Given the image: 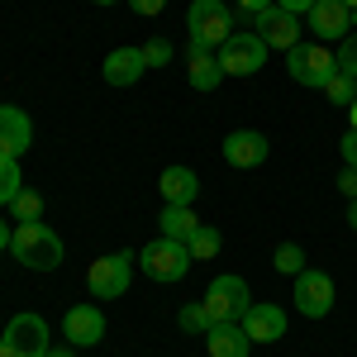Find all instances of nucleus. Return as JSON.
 Listing matches in <instances>:
<instances>
[{"label": "nucleus", "instance_id": "cd10ccee", "mask_svg": "<svg viewBox=\"0 0 357 357\" xmlns=\"http://www.w3.org/2000/svg\"><path fill=\"white\" fill-rule=\"evenodd\" d=\"M143 62H148V67H167V62H172V38H153V43H143Z\"/></svg>", "mask_w": 357, "mask_h": 357}, {"label": "nucleus", "instance_id": "20e7f679", "mask_svg": "<svg viewBox=\"0 0 357 357\" xmlns=\"http://www.w3.org/2000/svg\"><path fill=\"white\" fill-rule=\"evenodd\" d=\"M200 305H205L210 324H243V314L252 310V296H248L243 276H215Z\"/></svg>", "mask_w": 357, "mask_h": 357}, {"label": "nucleus", "instance_id": "39448f33", "mask_svg": "<svg viewBox=\"0 0 357 357\" xmlns=\"http://www.w3.org/2000/svg\"><path fill=\"white\" fill-rule=\"evenodd\" d=\"M286 72H291V82H296V86H314V91H324L329 77H338V62H333V53L314 38V43H296V48L286 53Z\"/></svg>", "mask_w": 357, "mask_h": 357}, {"label": "nucleus", "instance_id": "2eb2a0df", "mask_svg": "<svg viewBox=\"0 0 357 357\" xmlns=\"http://www.w3.org/2000/svg\"><path fill=\"white\" fill-rule=\"evenodd\" d=\"M243 329H248L252 343H276V338L286 333V310H281V305H267V301L252 305L243 314Z\"/></svg>", "mask_w": 357, "mask_h": 357}, {"label": "nucleus", "instance_id": "2f4dec72", "mask_svg": "<svg viewBox=\"0 0 357 357\" xmlns=\"http://www.w3.org/2000/svg\"><path fill=\"white\" fill-rule=\"evenodd\" d=\"M343 162L357 167V129H348V134H343Z\"/></svg>", "mask_w": 357, "mask_h": 357}, {"label": "nucleus", "instance_id": "ddd939ff", "mask_svg": "<svg viewBox=\"0 0 357 357\" xmlns=\"http://www.w3.org/2000/svg\"><path fill=\"white\" fill-rule=\"evenodd\" d=\"M62 333H67L72 348H96V343L105 338V314H100V305H72L67 319H62Z\"/></svg>", "mask_w": 357, "mask_h": 357}, {"label": "nucleus", "instance_id": "aec40b11", "mask_svg": "<svg viewBox=\"0 0 357 357\" xmlns=\"http://www.w3.org/2000/svg\"><path fill=\"white\" fill-rule=\"evenodd\" d=\"M186 82L195 86V91H215V86L224 82V67L215 53H191V67H186Z\"/></svg>", "mask_w": 357, "mask_h": 357}, {"label": "nucleus", "instance_id": "c756f323", "mask_svg": "<svg viewBox=\"0 0 357 357\" xmlns=\"http://www.w3.org/2000/svg\"><path fill=\"white\" fill-rule=\"evenodd\" d=\"M234 5H238V15H248V20H257L262 10H272L276 0H234Z\"/></svg>", "mask_w": 357, "mask_h": 357}, {"label": "nucleus", "instance_id": "5701e85b", "mask_svg": "<svg viewBox=\"0 0 357 357\" xmlns=\"http://www.w3.org/2000/svg\"><path fill=\"white\" fill-rule=\"evenodd\" d=\"M10 210H15V220H20V224L43 220V195H38V191H29V186H24V191H20L15 200H10Z\"/></svg>", "mask_w": 357, "mask_h": 357}, {"label": "nucleus", "instance_id": "e433bc0d", "mask_svg": "<svg viewBox=\"0 0 357 357\" xmlns=\"http://www.w3.org/2000/svg\"><path fill=\"white\" fill-rule=\"evenodd\" d=\"M348 114H353V129H357V100H353V105H348Z\"/></svg>", "mask_w": 357, "mask_h": 357}, {"label": "nucleus", "instance_id": "6e6552de", "mask_svg": "<svg viewBox=\"0 0 357 357\" xmlns=\"http://www.w3.org/2000/svg\"><path fill=\"white\" fill-rule=\"evenodd\" d=\"M129 276H134V252H105V257H96V262H91L86 286H91V296L114 301V296H124V291H129Z\"/></svg>", "mask_w": 357, "mask_h": 357}, {"label": "nucleus", "instance_id": "58836bf2", "mask_svg": "<svg viewBox=\"0 0 357 357\" xmlns=\"http://www.w3.org/2000/svg\"><path fill=\"white\" fill-rule=\"evenodd\" d=\"M96 5H114V0H96Z\"/></svg>", "mask_w": 357, "mask_h": 357}, {"label": "nucleus", "instance_id": "f03ea898", "mask_svg": "<svg viewBox=\"0 0 357 357\" xmlns=\"http://www.w3.org/2000/svg\"><path fill=\"white\" fill-rule=\"evenodd\" d=\"M10 248H15V257L24 262L29 272H57V267H62V238H57L43 220L20 224L15 238H10Z\"/></svg>", "mask_w": 357, "mask_h": 357}, {"label": "nucleus", "instance_id": "72a5a7b5", "mask_svg": "<svg viewBox=\"0 0 357 357\" xmlns=\"http://www.w3.org/2000/svg\"><path fill=\"white\" fill-rule=\"evenodd\" d=\"M10 238H15V229H10V224L0 220V252H5V248H10Z\"/></svg>", "mask_w": 357, "mask_h": 357}, {"label": "nucleus", "instance_id": "c9c22d12", "mask_svg": "<svg viewBox=\"0 0 357 357\" xmlns=\"http://www.w3.org/2000/svg\"><path fill=\"white\" fill-rule=\"evenodd\" d=\"M348 224L357 229V200H348Z\"/></svg>", "mask_w": 357, "mask_h": 357}, {"label": "nucleus", "instance_id": "4468645a", "mask_svg": "<svg viewBox=\"0 0 357 357\" xmlns=\"http://www.w3.org/2000/svg\"><path fill=\"white\" fill-rule=\"evenodd\" d=\"M33 143V119L20 105H0V158H24Z\"/></svg>", "mask_w": 357, "mask_h": 357}, {"label": "nucleus", "instance_id": "dca6fc26", "mask_svg": "<svg viewBox=\"0 0 357 357\" xmlns=\"http://www.w3.org/2000/svg\"><path fill=\"white\" fill-rule=\"evenodd\" d=\"M205 348H210V357H248L252 338H248L243 324H210L205 329Z\"/></svg>", "mask_w": 357, "mask_h": 357}, {"label": "nucleus", "instance_id": "a211bd4d", "mask_svg": "<svg viewBox=\"0 0 357 357\" xmlns=\"http://www.w3.org/2000/svg\"><path fill=\"white\" fill-rule=\"evenodd\" d=\"M158 191H162L167 205H191L195 195H200V176H195L191 167H167L162 176H158Z\"/></svg>", "mask_w": 357, "mask_h": 357}, {"label": "nucleus", "instance_id": "9d476101", "mask_svg": "<svg viewBox=\"0 0 357 357\" xmlns=\"http://www.w3.org/2000/svg\"><path fill=\"white\" fill-rule=\"evenodd\" d=\"M252 33H257L267 48H281V53H291V48L301 43V15H291V10L272 5V10H262V15L252 20Z\"/></svg>", "mask_w": 357, "mask_h": 357}, {"label": "nucleus", "instance_id": "1a4fd4ad", "mask_svg": "<svg viewBox=\"0 0 357 357\" xmlns=\"http://www.w3.org/2000/svg\"><path fill=\"white\" fill-rule=\"evenodd\" d=\"M296 310L305 319H324L333 310V276L319 272V267H305L296 276Z\"/></svg>", "mask_w": 357, "mask_h": 357}, {"label": "nucleus", "instance_id": "7c9ffc66", "mask_svg": "<svg viewBox=\"0 0 357 357\" xmlns=\"http://www.w3.org/2000/svg\"><path fill=\"white\" fill-rule=\"evenodd\" d=\"M338 191L348 195V200H357V167H343V176H338Z\"/></svg>", "mask_w": 357, "mask_h": 357}, {"label": "nucleus", "instance_id": "bb28decb", "mask_svg": "<svg viewBox=\"0 0 357 357\" xmlns=\"http://www.w3.org/2000/svg\"><path fill=\"white\" fill-rule=\"evenodd\" d=\"M176 324L186 333H205L210 329V314H205V305L195 301V305H181V314H176Z\"/></svg>", "mask_w": 357, "mask_h": 357}, {"label": "nucleus", "instance_id": "9b49d317", "mask_svg": "<svg viewBox=\"0 0 357 357\" xmlns=\"http://www.w3.org/2000/svg\"><path fill=\"white\" fill-rule=\"evenodd\" d=\"M353 10L348 5H338V0H314L310 5V33L319 38V43H343L348 33H353Z\"/></svg>", "mask_w": 357, "mask_h": 357}, {"label": "nucleus", "instance_id": "473e14b6", "mask_svg": "<svg viewBox=\"0 0 357 357\" xmlns=\"http://www.w3.org/2000/svg\"><path fill=\"white\" fill-rule=\"evenodd\" d=\"M276 5H281V10H291V15H310V5H314V0H276Z\"/></svg>", "mask_w": 357, "mask_h": 357}, {"label": "nucleus", "instance_id": "f3484780", "mask_svg": "<svg viewBox=\"0 0 357 357\" xmlns=\"http://www.w3.org/2000/svg\"><path fill=\"white\" fill-rule=\"evenodd\" d=\"M143 72H148L143 48H114V53L105 57V67H100V77H105L110 86H134Z\"/></svg>", "mask_w": 357, "mask_h": 357}, {"label": "nucleus", "instance_id": "4c0bfd02", "mask_svg": "<svg viewBox=\"0 0 357 357\" xmlns=\"http://www.w3.org/2000/svg\"><path fill=\"white\" fill-rule=\"evenodd\" d=\"M338 5H348V10H353V15H357V0H338Z\"/></svg>", "mask_w": 357, "mask_h": 357}, {"label": "nucleus", "instance_id": "423d86ee", "mask_svg": "<svg viewBox=\"0 0 357 357\" xmlns=\"http://www.w3.org/2000/svg\"><path fill=\"white\" fill-rule=\"evenodd\" d=\"M48 348H53V343H48V324H43V314H33V310L15 314V319L5 324V333H0V357H43Z\"/></svg>", "mask_w": 357, "mask_h": 357}, {"label": "nucleus", "instance_id": "0eeeda50", "mask_svg": "<svg viewBox=\"0 0 357 357\" xmlns=\"http://www.w3.org/2000/svg\"><path fill=\"white\" fill-rule=\"evenodd\" d=\"M267 43L252 33V29H234L229 38H224V48L215 57H220L224 77H252V72H262V62H267Z\"/></svg>", "mask_w": 357, "mask_h": 357}, {"label": "nucleus", "instance_id": "f704fd0d", "mask_svg": "<svg viewBox=\"0 0 357 357\" xmlns=\"http://www.w3.org/2000/svg\"><path fill=\"white\" fill-rule=\"evenodd\" d=\"M43 357H77V353H72V348H48Z\"/></svg>", "mask_w": 357, "mask_h": 357}, {"label": "nucleus", "instance_id": "b1692460", "mask_svg": "<svg viewBox=\"0 0 357 357\" xmlns=\"http://www.w3.org/2000/svg\"><path fill=\"white\" fill-rule=\"evenodd\" d=\"M272 267H276V272H286V276H301L305 272V248L301 243H281V248H276V257H272Z\"/></svg>", "mask_w": 357, "mask_h": 357}, {"label": "nucleus", "instance_id": "6ab92c4d", "mask_svg": "<svg viewBox=\"0 0 357 357\" xmlns=\"http://www.w3.org/2000/svg\"><path fill=\"white\" fill-rule=\"evenodd\" d=\"M162 238H176V243H191V234L200 229L191 205H162Z\"/></svg>", "mask_w": 357, "mask_h": 357}, {"label": "nucleus", "instance_id": "f257e3e1", "mask_svg": "<svg viewBox=\"0 0 357 357\" xmlns=\"http://www.w3.org/2000/svg\"><path fill=\"white\" fill-rule=\"evenodd\" d=\"M186 29H191V53H220L224 38L234 33V10L224 0H191Z\"/></svg>", "mask_w": 357, "mask_h": 357}, {"label": "nucleus", "instance_id": "c85d7f7f", "mask_svg": "<svg viewBox=\"0 0 357 357\" xmlns=\"http://www.w3.org/2000/svg\"><path fill=\"white\" fill-rule=\"evenodd\" d=\"M129 10H138L143 20H153V15H162V10H167V0H129Z\"/></svg>", "mask_w": 357, "mask_h": 357}, {"label": "nucleus", "instance_id": "4be33fe9", "mask_svg": "<svg viewBox=\"0 0 357 357\" xmlns=\"http://www.w3.org/2000/svg\"><path fill=\"white\" fill-rule=\"evenodd\" d=\"M24 191V176H20V158H0V205H10L15 195Z\"/></svg>", "mask_w": 357, "mask_h": 357}, {"label": "nucleus", "instance_id": "7ed1b4c3", "mask_svg": "<svg viewBox=\"0 0 357 357\" xmlns=\"http://www.w3.org/2000/svg\"><path fill=\"white\" fill-rule=\"evenodd\" d=\"M191 248L176 243V238H153V243L138 252V267H143V276H153V281H162V286H172V281H181V276L191 272Z\"/></svg>", "mask_w": 357, "mask_h": 357}, {"label": "nucleus", "instance_id": "393cba45", "mask_svg": "<svg viewBox=\"0 0 357 357\" xmlns=\"http://www.w3.org/2000/svg\"><path fill=\"white\" fill-rule=\"evenodd\" d=\"M324 96H329L333 105H353V100H357V82L338 72V77H329V86H324Z\"/></svg>", "mask_w": 357, "mask_h": 357}, {"label": "nucleus", "instance_id": "412c9836", "mask_svg": "<svg viewBox=\"0 0 357 357\" xmlns=\"http://www.w3.org/2000/svg\"><path fill=\"white\" fill-rule=\"evenodd\" d=\"M191 257L195 262H210V257H220V248H224V234L220 229H210V224H200V229H195L191 234Z\"/></svg>", "mask_w": 357, "mask_h": 357}, {"label": "nucleus", "instance_id": "f8f14e48", "mask_svg": "<svg viewBox=\"0 0 357 357\" xmlns=\"http://www.w3.org/2000/svg\"><path fill=\"white\" fill-rule=\"evenodd\" d=\"M267 153H272V143H267V134H257V129H234V134L224 138V162L238 167V172L262 167Z\"/></svg>", "mask_w": 357, "mask_h": 357}, {"label": "nucleus", "instance_id": "a878e982", "mask_svg": "<svg viewBox=\"0 0 357 357\" xmlns=\"http://www.w3.org/2000/svg\"><path fill=\"white\" fill-rule=\"evenodd\" d=\"M333 62H338L343 77H353V82H357V33H348V38L333 48Z\"/></svg>", "mask_w": 357, "mask_h": 357}]
</instances>
